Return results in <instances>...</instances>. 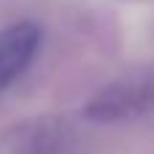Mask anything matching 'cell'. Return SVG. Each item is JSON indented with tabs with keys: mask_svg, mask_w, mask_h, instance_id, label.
Here are the masks:
<instances>
[{
	"mask_svg": "<svg viewBox=\"0 0 154 154\" xmlns=\"http://www.w3.org/2000/svg\"><path fill=\"white\" fill-rule=\"evenodd\" d=\"M76 135L73 127L57 116H41L30 119L19 127H11V133L3 141V154H76Z\"/></svg>",
	"mask_w": 154,
	"mask_h": 154,
	"instance_id": "2",
	"label": "cell"
},
{
	"mask_svg": "<svg viewBox=\"0 0 154 154\" xmlns=\"http://www.w3.org/2000/svg\"><path fill=\"white\" fill-rule=\"evenodd\" d=\"M149 114H154V68L122 73L84 103V116L95 125H122Z\"/></svg>",
	"mask_w": 154,
	"mask_h": 154,
	"instance_id": "1",
	"label": "cell"
},
{
	"mask_svg": "<svg viewBox=\"0 0 154 154\" xmlns=\"http://www.w3.org/2000/svg\"><path fill=\"white\" fill-rule=\"evenodd\" d=\"M41 27L30 19L14 22L0 30V95L27 73L41 49Z\"/></svg>",
	"mask_w": 154,
	"mask_h": 154,
	"instance_id": "3",
	"label": "cell"
}]
</instances>
